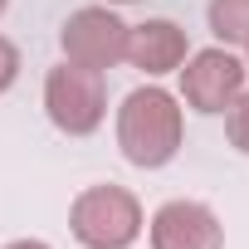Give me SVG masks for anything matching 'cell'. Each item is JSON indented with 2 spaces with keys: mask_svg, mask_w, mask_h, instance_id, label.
Wrapping results in <instances>:
<instances>
[{
  "mask_svg": "<svg viewBox=\"0 0 249 249\" xmlns=\"http://www.w3.org/2000/svg\"><path fill=\"white\" fill-rule=\"evenodd\" d=\"M181 142H186V107H181L176 93H166L161 83H142L122 98V107H117V152L137 171H157V166L176 161Z\"/></svg>",
  "mask_w": 249,
  "mask_h": 249,
  "instance_id": "6da1fadb",
  "label": "cell"
},
{
  "mask_svg": "<svg viewBox=\"0 0 249 249\" xmlns=\"http://www.w3.org/2000/svg\"><path fill=\"white\" fill-rule=\"evenodd\" d=\"M142 200L127 186H88L69 205V230L83 249H132L142 239Z\"/></svg>",
  "mask_w": 249,
  "mask_h": 249,
  "instance_id": "7a4b0ae2",
  "label": "cell"
},
{
  "mask_svg": "<svg viewBox=\"0 0 249 249\" xmlns=\"http://www.w3.org/2000/svg\"><path fill=\"white\" fill-rule=\"evenodd\" d=\"M44 112L64 137H93L107 117V83L98 69L83 64H54L44 73Z\"/></svg>",
  "mask_w": 249,
  "mask_h": 249,
  "instance_id": "3957f363",
  "label": "cell"
},
{
  "mask_svg": "<svg viewBox=\"0 0 249 249\" xmlns=\"http://www.w3.org/2000/svg\"><path fill=\"white\" fill-rule=\"evenodd\" d=\"M176 73H181V103L191 112H200V117H220L249 83V64L225 44L186 54V64Z\"/></svg>",
  "mask_w": 249,
  "mask_h": 249,
  "instance_id": "277c9868",
  "label": "cell"
},
{
  "mask_svg": "<svg viewBox=\"0 0 249 249\" xmlns=\"http://www.w3.org/2000/svg\"><path fill=\"white\" fill-rule=\"evenodd\" d=\"M127 30L132 25H122L107 5H83L64 20L59 30V49L69 64H83V69H117V64H127Z\"/></svg>",
  "mask_w": 249,
  "mask_h": 249,
  "instance_id": "5b68a950",
  "label": "cell"
},
{
  "mask_svg": "<svg viewBox=\"0 0 249 249\" xmlns=\"http://www.w3.org/2000/svg\"><path fill=\"white\" fill-rule=\"evenodd\" d=\"M152 249H225V225L205 200H166L147 220Z\"/></svg>",
  "mask_w": 249,
  "mask_h": 249,
  "instance_id": "8992f818",
  "label": "cell"
},
{
  "mask_svg": "<svg viewBox=\"0 0 249 249\" xmlns=\"http://www.w3.org/2000/svg\"><path fill=\"white\" fill-rule=\"evenodd\" d=\"M191 54V39L176 20H142L127 30V64L142 69L147 78H166L186 64Z\"/></svg>",
  "mask_w": 249,
  "mask_h": 249,
  "instance_id": "52a82bcc",
  "label": "cell"
},
{
  "mask_svg": "<svg viewBox=\"0 0 249 249\" xmlns=\"http://www.w3.org/2000/svg\"><path fill=\"white\" fill-rule=\"evenodd\" d=\"M205 25L225 49H244L249 44V0H210Z\"/></svg>",
  "mask_w": 249,
  "mask_h": 249,
  "instance_id": "ba28073f",
  "label": "cell"
},
{
  "mask_svg": "<svg viewBox=\"0 0 249 249\" xmlns=\"http://www.w3.org/2000/svg\"><path fill=\"white\" fill-rule=\"evenodd\" d=\"M225 132H230V147L249 157V83H244V93L225 107Z\"/></svg>",
  "mask_w": 249,
  "mask_h": 249,
  "instance_id": "9c48e42d",
  "label": "cell"
},
{
  "mask_svg": "<svg viewBox=\"0 0 249 249\" xmlns=\"http://www.w3.org/2000/svg\"><path fill=\"white\" fill-rule=\"evenodd\" d=\"M15 78H20V49H15V39L0 35V93H10Z\"/></svg>",
  "mask_w": 249,
  "mask_h": 249,
  "instance_id": "30bf717a",
  "label": "cell"
},
{
  "mask_svg": "<svg viewBox=\"0 0 249 249\" xmlns=\"http://www.w3.org/2000/svg\"><path fill=\"white\" fill-rule=\"evenodd\" d=\"M5 249H54V244H44V239H10Z\"/></svg>",
  "mask_w": 249,
  "mask_h": 249,
  "instance_id": "8fae6325",
  "label": "cell"
},
{
  "mask_svg": "<svg viewBox=\"0 0 249 249\" xmlns=\"http://www.w3.org/2000/svg\"><path fill=\"white\" fill-rule=\"evenodd\" d=\"M107 5H137V0H107Z\"/></svg>",
  "mask_w": 249,
  "mask_h": 249,
  "instance_id": "7c38bea8",
  "label": "cell"
},
{
  "mask_svg": "<svg viewBox=\"0 0 249 249\" xmlns=\"http://www.w3.org/2000/svg\"><path fill=\"white\" fill-rule=\"evenodd\" d=\"M5 5H10V0H0V15H5Z\"/></svg>",
  "mask_w": 249,
  "mask_h": 249,
  "instance_id": "4fadbf2b",
  "label": "cell"
},
{
  "mask_svg": "<svg viewBox=\"0 0 249 249\" xmlns=\"http://www.w3.org/2000/svg\"><path fill=\"white\" fill-rule=\"evenodd\" d=\"M244 64H249V44H244Z\"/></svg>",
  "mask_w": 249,
  "mask_h": 249,
  "instance_id": "5bb4252c",
  "label": "cell"
}]
</instances>
